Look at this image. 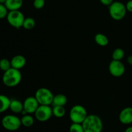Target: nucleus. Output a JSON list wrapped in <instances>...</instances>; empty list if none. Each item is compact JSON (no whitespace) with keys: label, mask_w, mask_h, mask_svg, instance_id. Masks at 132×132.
<instances>
[{"label":"nucleus","mask_w":132,"mask_h":132,"mask_svg":"<svg viewBox=\"0 0 132 132\" xmlns=\"http://www.w3.org/2000/svg\"><path fill=\"white\" fill-rule=\"evenodd\" d=\"M82 125L85 132H101L103 128L101 119L96 115H88Z\"/></svg>","instance_id":"obj_1"},{"label":"nucleus","mask_w":132,"mask_h":132,"mask_svg":"<svg viewBox=\"0 0 132 132\" xmlns=\"http://www.w3.org/2000/svg\"><path fill=\"white\" fill-rule=\"evenodd\" d=\"M22 75L19 70L11 67L4 72L2 81L6 86L12 87L18 85L21 81Z\"/></svg>","instance_id":"obj_2"},{"label":"nucleus","mask_w":132,"mask_h":132,"mask_svg":"<svg viewBox=\"0 0 132 132\" xmlns=\"http://www.w3.org/2000/svg\"><path fill=\"white\" fill-rule=\"evenodd\" d=\"M126 5L120 1H113L109 6V14L111 18L116 21L122 20L126 14Z\"/></svg>","instance_id":"obj_3"},{"label":"nucleus","mask_w":132,"mask_h":132,"mask_svg":"<svg viewBox=\"0 0 132 132\" xmlns=\"http://www.w3.org/2000/svg\"><path fill=\"white\" fill-rule=\"evenodd\" d=\"M87 111L84 106L81 105H75L70 111L69 116L73 123L82 124L88 116Z\"/></svg>","instance_id":"obj_4"},{"label":"nucleus","mask_w":132,"mask_h":132,"mask_svg":"<svg viewBox=\"0 0 132 132\" xmlns=\"http://www.w3.org/2000/svg\"><path fill=\"white\" fill-rule=\"evenodd\" d=\"M54 97L52 92L46 87L39 88L35 93V97L39 105L50 106L52 104Z\"/></svg>","instance_id":"obj_5"},{"label":"nucleus","mask_w":132,"mask_h":132,"mask_svg":"<svg viewBox=\"0 0 132 132\" xmlns=\"http://www.w3.org/2000/svg\"><path fill=\"white\" fill-rule=\"evenodd\" d=\"M1 124L5 129L9 131L18 130L22 125L21 119L14 115H5L1 120Z\"/></svg>","instance_id":"obj_6"},{"label":"nucleus","mask_w":132,"mask_h":132,"mask_svg":"<svg viewBox=\"0 0 132 132\" xmlns=\"http://www.w3.org/2000/svg\"><path fill=\"white\" fill-rule=\"evenodd\" d=\"M7 21L12 27L16 28H19L23 27L24 18L23 13L19 10L9 11L6 16Z\"/></svg>","instance_id":"obj_7"},{"label":"nucleus","mask_w":132,"mask_h":132,"mask_svg":"<svg viewBox=\"0 0 132 132\" xmlns=\"http://www.w3.org/2000/svg\"><path fill=\"white\" fill-rule=\"evenodd\" d=\"M36 119L39 122H45L48 120L52 116V108L50 106L39 105L34 113Z\"/></svg>","instance_id":"obj_8"},{"label":"nucleus","mask_w":132,"mask_h":132,"mask_svg":"<svg viewBox=\"0 0 132 132\" xmlns=\"http://www.w3.org/2000/svg\"><path fill=\"white\" fill-rule=\"evenodd\" d=\"M109 71L115 77H121L125 72V66L121 61L113 60L110 63Z\"/></svg>","instance_id":"obj_9"},{"label":"nucleus","mask_w":132,"mask_h":132,"mask_svg":"<svg viewBox=\"0 0 132 132\" xmlns=\"http://www.w3.org/2000/svg\"><path fill=\"white\" fill-rule=\"evenodd\" d=\"M39 106L35 97H28L23 102V110L27 114L34 113Z\"/></svg>","instance_id":"obj_10"},{"label":"nucleus","mask_w":132,"mask_h":132,"mask_svg":"<svg viewBox=\"0 0 132 132\" xmlns=\"http://www.w3.org/2000/svg\"><path fill=\"white\" fill-rule=\"evenodd\" d=\"M120 122L122 124H132V107H126L120 112L119 116Z\"/></svg>","instance_id":"obj_11"},{"label":"nucleus","mask_w":132,"mask_h":132,"mask_svg":"<svg viewBox=\"0 0 132 132\" xmlns=\"http://www.w3.org/2000/svg\"><path fill=\"white\" fill-rule=\"evenodd\" d=\"M26 58L22 55L14 56L10 60L12 67L18 70L24 67L26 64Z\"/></svg>","instance_id":"obj_12"},{"label":"nucleus","mask_w":132,"mask_h":132,"mask_svg":"<svg viewBox=\"0 0 132 132\" xmlns=\"http://www.w3.org/2000/svg\"><path fill=\"white\" fill-rule=\"evenodd\" d=\"M23 0H6L5 5L9 11L18 10L23 5Z\"/></svg>","instance_id":"obj_13"},{"label":"nucleus","mask_w":132,"mask_h":132,"mask_svg":"<svg viewBox=\"0 0 132 132\" xmlns=\"http://www.w3.org/2000/svg\"><path fill=\"white\" fill-rule=\"evenodd\" d=\"M9 109L14 113H20L23 111V103L17 99H12L10 100Z\"/></svg>","instance_id":"obj_14"},{"label":"nucleus","mask_w":132,"mask_h":132,"mask_svg":"<svg viewBox=\"0 0 132 132\" xmlns=\"http://www.w3.org/2000/svg\"><path fill=\"white\" fill-rule=\"evenodd\" d=\"M67 97L63 94H58L54 97L52 105L54 106H64L67 103Z\"/></svg>","instance_id":"obj_15"},{"label":"nucleus","mask_w":132,"mask_h":132,"mask_svg":"<svg viewBox=\"0 0 132 132\" xmlns=\"http://www.w3.org/2000/svg\"><path fill=\"white\" fill-rule=\"evenodd\" d=\"M11 100L4 94H0V113L6 111L10 107Z\"/></svg>","instance_id":"obj_16"},{"label":"nucleus","mask_w":132,"mask_h":132,"mask_svg":"<svg viewBox=\"0 0 132 132\" xmlns=\"http://www.w3.org/2000/svg\"><path fill=\"white\" fill-rule=\"evenodd\" d=\"M95 41L100 46L105 47L108 44L109 40L106 36L103 34L98 33L95 36Z\"/></svg>","instance_id":"obj_17"},{"label":"nucleus","mask_w":132,"mask_h":132,"mask_svg":"<svg viewBox=\"0 0 132 132\" xmlns=\"http://www.w3.org/2000/svg\"><path fill=\"white\" fill-rule=\"evenodd\" d=\"M21 124L24 127H30L34 123V119L30 114L24 115L21 119Z\"/></svg>","instance_id":"obj_18"},{"label":"nucleus","mask_w":132,"mask_h":132,"mask_svg":"<svg viewBox=\"0 0 132 132\" xmlns=\"http://www.w3.org/2000/svg\"><path fill=\"white\" fill-rule=\"evenodd\" d=\"M52 113L57 118H62L66 113V109L64 106H55L52 108Z\"/></svg>","instance_id":"obj_19"},{"label":"nucleus","mask_w":132,"mask_h":132,"mask_svg":"<svg viewBox=\"0 0 132 132\" xmlns=\"http://www.w3.org/2000/svg\"><path fill=\"white\" fill-rule=\"evenodd\" d=\"M125 51L121 48H117L113 50L112 53V58L114 60L121 61L125 57Z\"/></svg>","instance_id":"obj_20"},{"label":"nucleus","mask_w":132,"mask_h":132,"mask_svg":"<svg viewBox=\"0 0 132 132\" xmlns=\"http://www.w3.org/2000/svg\"><path fill=\"white\" fill-rule=\"evenodd\" d=\"M35 25H36V21H35L34 19L30 17L28 18H26L24 19V22H23V27L25 29L30 30L34 27Z\"/></svg>","instance_id":"obj_21"},{"label":"nucleus","mask_w":132,"mask_h":132,"mask_svg":"<svg viewBox=\"0 0 132 132\" xmlns=\"http://www.w3.org/2000/svg\"><path fill=\"white\" fill-rule=\"evenodd\" d=\"M11 67V63L9 60L6 59V58H3V59L0 60V69L2 70L3 71L5 72Z\"/></svg>","instance_id":"obj_22"},{"label":"nucleus","mask_w":132,"mask_h":132,"mask_svg":"<svg viewBox=\"0 0 132 132\" xmlns=\"http://www.w3.org/2000/svg\"><path fill=\"white\" fill-rule=\"evenodd\" d=\"M69 132H85L82 124L72 123L69 128Z\"/></svg>","instance_id":"obj_23"},{"label":"nucleus","mask_w":132,"mask_h":132,"mask_svg":"<svg viewBox=\"0 0 132 132\" xmlns=\"http://www.w3.org/2000/svg\"><path fill=\"white\" fill-rule=\"evenodd\" d=\"M7 8L5 5V4H0V19L5 18L7 16V14L9 13Z\"/></svg>","instance_id":"obj_24"},{"label":"nucleus","mask_w":132,"mask_h":132,"mask_svg":"<svg viewBox=\"0 0 132 132\" xmlns=\"http://www.w3.org/2000/svg\"><path fill=\"white\" fill-rule=\"evenodd\" d=\"M45 5V0H34L33 5L36 9H41Z\"/></svg>","instance_id":"obj_25"},{"label":"nucleus","mask_w":132,"mask_h":132,"mask_svg":"<svg viewBox=\"0 0 132 132\" xmlns=\"http://www.w3.org/2000/svg\"><path fill=\"white\" fill-rule=\"evenodd\" d=\"M103 5L105 6H110L113 3V0H99Z\"/></svg>","instance_id":"obj_26"},{"label":"nucleus","mask_w":132,"mask_h":132,"mask_svg":"<svg viewBox=\"0 0 132 132\" xmlns=\"http://www.w3.org/2000/svg\"><path fill=\"white\" fill-rule=\"evenodd\" d=\"M125 5H126L127 11L130 12H132V0H129Z\"/></svg>","instance_id":"obj_27"},{"label":"nucleus","mask_w":132,"mask_h":132,"mask_svg":"<svg viewBox=\"0 0 132 132\" xmlns=\"http://www.w3.org/2000/svg\"><path fill=\"white\" fill-rule=\"evenodd\" d=\"M127 62L129 64L131 65H132V55H130L128 57Z\"/></svg>","instance_id":"obj_28"},{"label":"nucleus","mask_w":132,"mask_h":132,"mask_svg":"<svg viewBox=\"0 0 132 132\" xmlns=\"http://www.w3.org/2000/svg\"><path fill=\"white\" fill-rule=\"evenodd\" d=\"M125 132H132V126H129L125 129Z\"/></svg>","instance_id":"obj_29"},{"label":"nucleus","mask_w":132,"mask_h":132,"mask_svg":"<svg viewBox=\"0 0 132 132\" xmlns=\"http://www.w3.org/2000/svg\"><path fill=\"white\" fill-rule=\"evenodd\" d=\"M6 0H0V4H5Z\"/></svg>","instance_id":"obj_30"}]
</instances>
